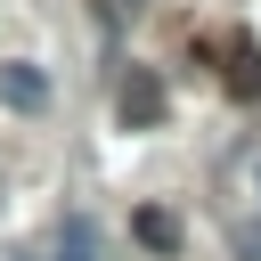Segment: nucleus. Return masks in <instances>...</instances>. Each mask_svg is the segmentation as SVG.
<instances>
[{
  "label": "nucleus",
  "instance_id": "423d86ee",
  "mask_svg": "<svg viewBox=\"0 0 261 261\" xmlns=\"http://www.w3.org/2000/svg\"><path fill=\"white\" fill-rule=\"evenodd\" d=\"M253 196H261V163H253Z\"/></svg>",
  "mask_w": 261,
  "mask_h": 261
},
{
  "label": "nucleus",
  "instance_id": "f03ea898",
  "mask_svg": "<svg viewBox=\"0 0 261 261\" xmlns=\"http://www.w3.org/2000/svg\"><path fill=\"white\" fill-rule=\"evenodd\" d=\"M0 106L41 114V106H49V73H41V65H0Z\"/></svg>",
  "mask_w": 261,
  "mask_h": 261
},
{
  "label": "nucleus",
  "instance_id": "7ed1b4c3",
  "mask_svg": "<svg viewBox=\"0 0 261 261\" xmlns=\"http://www.w3.org/2000/svg\"><path fill=\"white\" fill-rule=\"evenodd\" d=\"M57 261H106V245H98V220H90V212H65V228H57Z\"/></svg>",
  "mask_w": 261,
  "mask_h": 261
},
{
  "label": "nucleus",
  "instance_id": "20e7f679",
  "mask_svg": "<svg viewBox=\"0 0 261 261\" xmlns=\"http://www.w3.org/2000/svg\"><path fill=\"white\" fill-rule=\"evenodd\" d=\"M139 237H147L155 253H171V245H179V220H171V212H139Z\"/></svg>",
  "mask_w": 261,
  "mask_h": 261
},
{
  "label": "nucleus",
  "instance_id": "39448f33",
  "mask_svg": "<svg viewBox=\"0 0 261 261\" xmlns=\"http://www.w3.org/2000/svg\"><path fill=\"white\" fill-rule=\"evenodd\" d=\"M228 90H237V98H253V90H261V57H253V49H237V57H228Z\"/></svg>",
  "mask_w": 261,
  "mask_h": 261
},
{
  "label": "nucleus",
  "instance_id": "f257e3e1",
  "mask_svg": "<svg viewBox=\"0 0 261 261\" xmlns=\"http://www.w3.org/2000/svg\"><path fill=\"white\" fill-rule=\"evenodd\" d=\"M114 114H122L130 130H155V122H163V82H155L147 65H130L122 90H114Z\"/></svg>",
  "mask_w": 261,
  "mask_h": 261
}]
</instances>
